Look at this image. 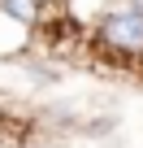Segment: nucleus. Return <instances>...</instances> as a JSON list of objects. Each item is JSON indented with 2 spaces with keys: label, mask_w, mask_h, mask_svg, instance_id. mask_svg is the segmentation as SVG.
<instances>
[{
  "label": "nucleus",
  "mask_w": 143,
  "mask_h": 148,
  "mask_svg": "<svg viewBox=\"0 0 143 148\" xmlns=\"http://www.w3.org/2000/svg\"><path fill=\"white\" fill-rule=\"evenodd\" d=\"M65 9L74 13L78 22H91V18H104L100 9H104V0H65Z\"/></svg>",
  "instance_id": "4"
},
{
  "label": "nucleus",
  "mask_w": 143,
  "mask_h": 148,
  "mask_svg": "<svg viewBox=\"0 0 143 148\" xmlns=\"http://www.w3.org/2000/svg\"><path fill=\"white\" fill-rule=\"evenodd\" d=\"M100 35L113 52H143V9H134V5L104 9Z\"/></svg>",
  "instance_id": "1"
},
{
  "label": "nucleus",
  "mask_w": 143,
  "mask_h": 148,
  "mask_svg": "<svg viewBox=\"0 0 143 148\" xmlns=\"http://www.w3.org/2000/svg\"><path fill=\"white\" fill-rule=\"evenodd\" d=\"M35 5H48V0H35Z\"/></svg>",
  "instance_id": "6"
},
{
  "label": "nucleus",
  "mask_w": 143,
  "mask_h": 148,
  "mask_svg": "<svg viewBox=\"0 0 143 148\" xmlns=\"http://www.w3.org/2000/svg\"><path fill=\"white\" fill-rule=\"evenodd\" d=\"M0 9L13 13V18L26 22V26H35V18H39V5H35V0H0Z\"/></svg>",
  "instance_id": "3"
},
{
  "label": "nucleus",
  "mask_w": 143,
  "mask_h": 148,
  "mask_svg": "<svg viewBox=\"0 0 143 148\" xmlns=\"http://www.w3.org/2000/svg\"><path fill=\"white\" fill-rule=\"evenodd\" d=\"M126 5H134V9H143V0H126Z\"/></svg>",
  "instance_id": "5"
},
{
  "label": "nucleus",
  "mask_w": 143,
  "mask_h": 148,
  "mask_svg": "<svg viewBox=\"0 0 143 148\" xmlns=\"http://www.w3.org/2000/svg\"><path fill=\"white\" fill-rule=\"evenodd\" d=\"M26 39H30V26H26V22H18L13 13L0 9V61L22 57V52H26Z\"/></svg>",
  "instance_id": "2"
}]
</instances>
